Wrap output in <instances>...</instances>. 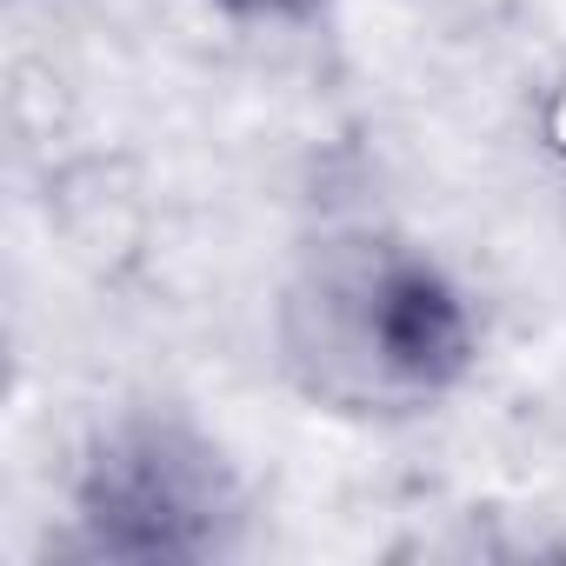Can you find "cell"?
Segmentation results:
<instances>
[{"mask_svg":"<svg viewBox=\"0 0 566 566\" xmlns=\"http://www.w3.org/2000/svg\"><path fill=\"white\" fill-rule=\"evenodd\" d=\"M467 280L407 227H321L273 294V367L314 413L400 427L440 413L480 374Z\"/></svg>","mask_w":566,"mask_h":566,"instance_id":"6da1fadb","label":"cell"},{"mask_svg":"<svg viewBox=\"0 0 566 566\" xmlns=\"http://www.w3.org/2000/svg\"><path fill=\"white\" fill-rule=\"evenodd\" d=\"M240 460L187 407L140 400L94 420L67 467V553L107 566H213L247 546Z\"/></svg>","mask_w":566,"mask_h":566,"instance_id":"7a4b0ae2","label":"cell"},{"mask_svg":"<svg viewBox=\"0 0 566 566\" xmlns=\"http://www.w3.org/2000/svg\"><path fill=\"white\" fill-rule=\"evenodd\" d=\"M233 28H314L334 0H200Z\"/></svg>","mask_w":566,"mask_h":566,"instance_id":"3957f363","label":"cell"}]
</instances>
